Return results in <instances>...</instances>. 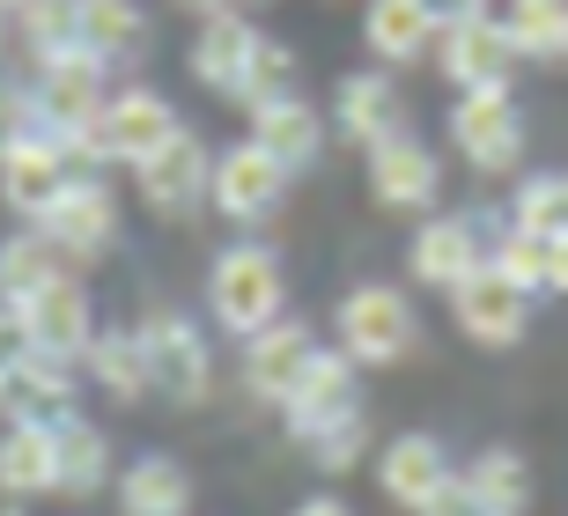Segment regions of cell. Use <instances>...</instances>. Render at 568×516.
Returning <instances> with one entry per match:
<instances>
[{
	"label": "cell",
	"mask_w": 568,
	"mask_h": 516,
	"mask_svg": "<svg viewBox=\"0 0 568 516\" xmlns=\"http://www.w3.org/2000/svg\"><path fill=\"white\" fill-rule=\"evenodd\" d=\"M281 192H288V170H281L258 141H236V148L214 155V206H222L230 222H258V214H274Z\"/></svg>",
	"instance_id": "2e32d148"
},
{
	"label": "cell",
	"mask_w": 568,
	"mask_h": 516,
	"mask_svg": "<svg viewBox=\"0 0 568 516\" xmlns=\"http://www.w3.org/2000/svg\"><path fill=\"white\" fill-rule=\"evenodd\" d=\"M450 148H458L473 170L503 178L525 155V119H517V97L509 89H465L450 103Z\"/></svg>",
	"instance_id": "52a82bcc"
},
{
	"label": "cell",
	"mask_w": 568,
	"mask_h": 516,
	"mask_svg": "<svg viewBox=\"0 0 568 516\" xmlns=\"http://www.w3.org/2000/svg\"><path fill=\"white\" fill-rule=\"evenodd\" d=\"M450 325L473 340V347H517L531 325V289H517L509 273L495 266H473L450 289Z\"/></svg>",
	"instance_id": "9c48e42d"
},
{
	"label": "cell",
	"mask_w": 568,
	"mask_h": 516,
	"mask_svg": "<svg viewBox=\"0 0 568 516\" xmlns=\"http://www.w3.org/2000/svg\"><path fill=\"white\" fill-rule=\"evenodd\" d=\"M22 133H44L38 125V89H0V148L22 141Z\"/></svg>",
	"instance_id": "8d00e7d4"
},
{
	"label": "cell",
	"mask_w": 568,
	"mask_h": 516,
	"mask_svg": "<svg viewBox=\"0 0 568 516\" xmlns=\"http://www.w3.org/2000/svg\"><path fill=\"white\" fill-rule=\"evenodd\" d=\"M517 38H509V22H465V30H443L436 44V67H443V82L458 89H509V74H517Z\"/></svg>",
	"instance_id": "30bf717a"
},
{
	"label": "cell",
	"mask_w": 568,
	"mask_h": 516,
	"mask_svg": "<svg viewBox=\"0 0 568 516\" xmlns=\"http://www.w3.org/2000/svg\"><path fill=\"white\" fill-rule=\"evenodd\" d=\"M303 451L317 457V465H325V473H347V465H355L362 451H369V413H347V421H333V428L325 435H311V443H303Z\"/></svg>",
	"instance_id": "d590c367"
},
{
	"label": "cell",
	"mask_w": 568,
	"mask_h": 516,
	"mask_svg": "<svg viewBox=\"0 0 568 516\" xmlns=\"http://www.w3.org/2000/svg\"><path fill=\"white\" fill-rule=\"evenodd\" d=\"M22 8H30V0H0V16H22Z\"/></svg>",
	"instance_id": "7bdbcfd3"
},
{
	"label": "cell",
	"mask_w": 568,
	"mask_h": 516,
	"mask_svg": "<svg viewBox=\"0 0 568 516\" xmlns=\"http://www.w3.org/2000/svg\"><path fill=\"white\" fill-rule=\"evenodd\" d=\"M369 192H377L392 214H422L443 192V163L428 155L422 133H392L384 148H369Z\"/></svg>",
	"instance_id": "9a60e30c"
},
{
	"label": "cell",
	"mask_w": 568,
	"mask_h": 516,
	"mask_svg": "<svg viewBox=\"0 0 568 516\" xmlns=\"http://www.w3.org/2000/svg\"><path fill=\"white\" fill-rule=\"evenodd\" d=\"M503 22L525 60H561L568 52V0H509Z\"/></svg>",
	"instance_id": "836d02e7"
},
{
	"label": "cell",
	"mask_w": 568,
	"mask_h": 516,
	"mask_svg": "<svg viewBox=\"0 0 568 516\" xmlns=\"http://www.w3.org/2000/svg\"><path fill=\"white\" fill-rule=\"evenodd\" d=\"M450 479H458V473H450V451H443L436 435H392L384 457H377V487L399 502L406 516H422Z\"/></svg>",
	"instance_id": "d6986e66"
},
{
	"label": "cell",
	"mask_w": 568,
	"mask_h": 516,
	"mask_svg": "<svg viewBox=\"0 0 568 516\" xmlns=\"http://www.w3.org/2000/svg\"><path fill=\"white\" fill-rule=\"evenodd\" d=\"M355 354H339V347H317V362L303 370V384H295V398L281 406V421H288L295 443H311V435H325L333 421H347L355 413Z\"/></svg>",
	"instance_id": "7c38bea8"
},
{
	"label": "cell",
	"mask_w": 568,
	"mask_h": 516,
	"mask_svg": "<svg viewBox=\"0 0 568 516\" xmlns=\"http://www.w3.org/2000/svg\"><path fill=\"white\" fill-rule=\"evenodd\" d=\"M0 495L8 502L60 495V443H52V428H38V421L0 428Z\"/></svg>",
	"instance_id": "7402d4cb"
},
{
	"label": "cell",
	"mask_w": 568,
	"mask_h": 516,
	"mask_svg": "<svg viewBox=\"0 0 568 516\" xmlns=\"http://www.w3.org/2000/svg\"><path fill=\"white\" fill-rule=\"evenodd\" d=\"M74 398V362H60V354H38V347H16V362L0 370V421L16 428V421H38V428H52L60 413Z\"/></svg>",
	"instance_id": "8fae6325"
},
{
	"label": "cell",
	"mask_w": 568,
	"mask_h": 516,
	"mask_svg": "<svg viewBox=\"0 0 568 516\" xmlns=\"http://www.w3.org/2000/svg\"><path fill=\"white\" fill-rule=\"evenodd\" d=\"M82 52H97V60H133V52H148L141 0H82Z\"/></svg>",
	"instance_id": "f546056e"
},
{
	"label": "cell",
	"mask_w": 568,
	"mask_h": 516,
	"mask_svg": "<svg viewBox=\"0 0 568 516\" xmlns=\"http://www.w3.org/2000/svg\"><path fill=\"white\" fill-rule=\"evenodd\" d=\"M422 516H487V509H480V502H473V487H465V473H458V479H450V487H443V495L428 502Z\"/></svg>",
	"instance_id": "f35d334b"
},
{
	"label": "cell",
	"mask_w": 568,
	"mask_h": 516,
	"mask_svg": "<svg viewBox=\"0 0 568 516\" xmlns=\"http://www.w3.org/2000/svg\"><path fill=\"white\" fill-rule=\"evenodd\" d=\"M473 266H487L480 236H473V214H436V222L414 229V244H406V273L422 281V289H458Z\"/></svg>",
	"instance_id": "ffe728a7"
},
{
	"label": "cell",
	"mask_w": 568,
	"mask_h": 516,
	"mask_svg": "<svg viewBox=\"0 0 568 516\" xmlns=\"http://www.w3.org/2000/svg\"><path fill=\"white\" fill-rule=\"evenodd\" d=\"M133 178H141V200L155 206V214H170V222H185L200 200H214V155L192 141V133H178L163 155H148Z\"/></svg>",
	"instance_id": "5bb4252c"
},
{
	"label": "cell",
	"mask_w": 568,
	"mask_h": 516,
	"mask_svg": "<svg viewBox=\"0 0 568 516\" xmlns=\"http://www.w3.org/2000/svg\"><path fill=\"white\" fill-rule=\"evenodd\" d=\"M333 125L362 148V155H369V148H384L392 133H406L399 82H392L384 67H369V74H339V89H333Z\"/></svg>",
	"instance_id": "e0dca14e"
},
{
	"label": "cell",
	"mask_w": 568,
	"mask_h": 516,
	"mask_svg": "<svg viewBox=\"0 0 568 516\" xmlns=\"http://www.w3.org/2000/svg\"><path fill=\"white\" fill-rule=\"evenodd\" d=\"M509 222L531 229V236H547V244H561V236H568V170H539V178H525L517 200H509Z\"/></svg>",
	"instance_id": "4dcf8cb0"
},
{
	"label": "cell",
	"mask_w": 568,
	"mask_h": 516,
	"mask_svg": "<svg viewBox=\"0 0 568 516\" xmlns=\"http://www.w3.org/2000/svg\"><path fill=\"white\" fill-rule=\"evenodd\" d=\"M311 362H317L311 325H303V317H281V325H266L252 347H244V384H252V398H266V406H288Z\"/></svg>",
	"instance_id": "ac0fdd59"
},
{
	"label": "cell",
	"mask_w": 568,
	"mask_h": 516,
	"mask_svg": "<svg viewBox=\"0 0 568 516\" xmlns=\"http://www.w3.org/2000/svg\"><path fill=\"white\" fill-rule=\"evenodd\" d=\"M333 332H339V354H355L362 370H392V362H406V354H414L422 317H414V303H406L392 281H369V289H347V295H339Z\"/></svg>",
	"instance_id": "3957f363"
},
{
	"label": "cell",
	"mask_w": 568,
	"mask_h": 516,
	"mask_svg": "<svg viewBox=\"0 0 568 516\" xmlns=\"http://www.w3.org/2000/svg\"><path fill=\"white\" fill-rule=\"evenodd\" d=\"M207 310H214V325L236 332V340H258L266 325H281V310H288L281 259L266 244H230L207 266Z\"/></svg>",
	"instance_id": "6da1fadb"
},
{
	"label": "cell",
	"mask_w": 568,
	"mask_h": 516,
	"mask_svg": "<svg viewBox=\"0 0 568 516\" xmlns=\"http://www.w3.org/2000/svg\"><path fill=\"white\" fill-rule=\"evenodd\" d=\"M252 141L266 148L281 170H303V163H317V148H325V119H317L303 97L266 103V111H252Z\"/></svg>",
	"instance_id": "4316f807"
},
{
	"label": "cell",
	"mask_w": 568,
	"mask_h": 516,
	"mask_svg": "<svg viewBox=\"0 0 568 516\" xmlns=\"http://www.w3.org/2000/svg\"><path fill=\"white\" fill-rule=\"evenodd\" d=\"M561 60H568V52H561Z\"/></svg>",
	"instance_id": "bcb514c9"
},
{
	"label": "cell",
	"mask_w": 568,
	"mask_h": 516,
	"mask_svg": "<svg viewBox=\"0 0 568 516\" xmlns=\"http://www.w3.org/2000/svg\"><path fill=\"white\" fill-rule=\"evenodd\" d=\"M487 266L509 273V281H517V289H531V295L554 289V244H547V236H531V229H517V222H509L503 236H495Z\"/></svg>",
	"instance_id": "e575fe53"
},
{
	"label": "cell",
	"mask_w": 568,
	"mask_h": 516,
	"mask_svg": "<svg viewBox=\"0 0 568 516\" xmlns=\"http://www.w3.org/2000/svg\"><path fill=\"white\" fill-rule=\"evenodd\" d=\"M258 38L266 30H252V22L236 16V8H214L207 22H200V38H192V74L207 89H222V97H236L244 89V67H252Z\"/></svg>",
	"instance_id": "44dd1931"
},
{
	"label": "cell",
	"mask_w": 568,
	"mask_h": 516,
	"mask_svg": "<svg viewBox=\"0 0 568 516\" xmlns=\"http://www.w3.org/2000/svg\"><path fill=\"white\" fill-rule=\"evenodd\" d=\"M428 38H436V22H428L422 0H369L362 8V44L384 67H406L414 52H428Z\"/></svg>",
	"instance_id": "83f0119b"
},
{
	"label": "cell",
	"mask_w": 568,
	"mask_h": 516,
	"mask_svg": "<svg viewBox=\"0 0 568 516\" xmlns=\"http://www.w3.org/2000/svg\"><path fill=\"white\" fill-rule=\"evenodd\" d=\"M16 347H22V332H16V317H8V310H0V370H8V362H16Z\"/></svg>",
	"instance_id": "60d3db41"
},
{
	"label": "cell",
	"mask_w": 568,
	"mask_h": 516,
	"mask_svg": "<svg viewBox=\"0 0 568 516\" xmlns=\"http://www.w3.org/2000/svg\"><path fill=\"white\" fill-rule=\"evenodd\" d=\"M295 516H355V509L333 502V495H311V502H295Z\"/></svg>",
	"instance_id": "ab89813d"
},
{
	"label": "cell",
	"mask_w": 568,
	"mask_h": 516,
	"mask_svg": "<svg viewBox=\"0 0 568 516\" xmlns=\"http://www.w3.org/2000/svg\"><path fill=\"white\" fill-rule=\"evenodd\" d=\"M465 487L487 516H531V465L517 451H480L465 465Z\"/></svg>",
	"instance_id": "f1b7e54d"
},
{
	"label": "cell",
	"mask_w": 568,
	"mask_h": 516,
	"mask_svg": "<svg viewBox=\"0 0 568 516\" xmlns=\"http://www.w3.org/2000/svg\"><path fill=\"white\" fill-rule=\"evenodd\" d=\"M303 67H295V52L281 38H258V52H252V67H244V89H236V103L244 111H266V103H288V97H303Z\"/></svg>",
	"instance_id": "d6a6232c"
},
{
	"label": "cell",
	"mask_w": 568,
	"mask_h": 516,
	"mask_svg": "<svg viewBox=\"0 0 568 516\" xmlns=\"http://www.w3.org/2000/svg\"><path fill=\"white\" fill-rule=\"evenodd\" d=\"M89 376H97L119 406H141V398L155 392V370H148L141 332H133V325H104V332H97V347H89Z\"/></svg>",
	"instance_id": "484cf974"
},
{
	"label": "cell",
	"mask_w": 568,
	"mask_h": 516,
	"mask_svg": "<svg viewBox=\"0 0 568 516\" xmlns=\"http://www.w3.org/2000/svg\"><path fill=\"white\" fill-rule=\"evenodd\" d=\"M133 332H141L148 370H155V392H163V398H178V406H200V398L214 392V354H207V340H200V325H192L185 310L155 303Z\"/></svg>",
	"instance_id": "277c9868"
},
{
	"label": "cell",
	"mask_w": 568,
	"mask_h": 516,
	"mask_svg": "<svg viewBox=\"0 0 568 516\" xmlns=\"http://www.w3.org/2000/svg\"><path fill=\"white\" fill-rule=\"evenodd\" d=\"M82 170H74V155H67L52 133H22V141L0 148V200L16 206L22 222L38 229L52 206L67 200V185H74Z\"/></svg>",
	"instance_id": "ba28073f"
},
{
	"label": "cell",
	"mask_w": 568,
	"mask_h": 516,
	"mask_svg": "<svg viewBox=\"0 0 568 516\" xmlns=\"http://www.w3.org/2000/svg\"><path fill=\"white\" fill-rule=\"evenodd\" d=\"M111 97H119V89H111V60H97L82 44L60 52V60H38V125L74 155V163H82V141L97 133Z\"/></svg>",
	"instance_id": "7a4b0ae2"
},
{
	"label": "cell",
	"mask_w": 568,
	"mask_h": 516,
	"mask_svg": "<svg viewBox=\"0 0 568 516\" xmlns=\"http://www.w3.org/2000/svg\"><path fill=\"white\" fill-rule=\"evenodd\" d=\"M178 133H185V125H178V111H170L155 89H119V97L104 103L97 133L82 141V163H133L141 170L148 155H163Z\"/></svg>",
	"instance_id": "5b68a950"
},
{
	"label": "cell",
	"mask_w": 568,
	"mask_h": 516,
	"mask_svg": "<svg viewBox=\"0 0 568 516\" xmlns=\"http://www.w3.org/2000/svg\"><path fill=\"white\" fill-rule=\"evenodd\" d=\"M52 443H60V495L89 502L111 487V443L97 421H82V413H60L52 421Z\"/></svg>",
	"instance_id": "cb8c5ba5"
},
{
	"label": "cell",
	"mask_w": 568,
	"mask_h": 516,
	"mask_svg": "<svg viewBox=\"0 0 568 516\" xmlns=\"http://www.w3.org/2000/svg\"><path fill=\"white\" fill-rule=\"evenodd\" d=\"M0 516H16V509H0Z\"/></svg>",
	"instance_id": "f6af8a7d"
},
{
	"label": "cell",
	"mask_w": 568,
	"mask_h": 516,
	"mask_svg": "<svg viewBox=\"0 0 568 516\" xmlns=\"http://www.w3.org/2000/svg\"><path fill=\"white\" fill-rule=\"evenodd\" d=\"M22 332V347L38 354H60V362H89V347H97V303H89V289L74 281V273H60V281H44L38 295L22 310H8Z\"/></svg>",
	"instance_id": "8992f818"
},
{
	"label": "cell",
	"mask_w": 568,
	"mask_h": 516,
	"mask_svg": "<svg viewBox=\"0 0 568 516\" xmlns=\"http://www.w3.org/2000/svg\"><path fill=\"white\" fill-rule=\"evenodd\" d=\"M119 509L126 516H192V479L178 457L163 451H148L133 457L126 473H119Z\"/></svg>",
	"instance_id": "603a6c76"
},
{
	"label": "cell",
	"mask_w": 568,
	"mask_h": 516,
	"mask_svg": "<svg viewBox=\"0 0 568 516\" xmlns=\"http://www.w3.org/2000/svg\"><path fill=\"white\" fill-rule=\"evenodd\" d=\"M16 38L30 44V60H60L82 44V0H30L16 16Z\"/></svg>",
	"instance_id": "1f68e13d"
},
{
	"label": "cell",
	"mask_w": 568,
	"mask_h": 516,
	"mask_svg": "<svg viewBox=\"0 0 568 516\" xmlns=\"http://www.w3.org/2000/svg\"><path fill=\"white\" fill-rule=\"evenodd\" d=\"M554 289L568 295V236H561V244H554Z\"/></svg>",
	"instance_id": "b9f144b4"
},
{
	"label": "cell",
	"mask_w": 568,
	"mask_h": 516,
	"mask_svg": "<svg viewBox=\"0 0 568 516\" xmlns=\"http://www.w3.org/2000/svg\"><path fill=\"white\" fill-rule=\"evenodd\" d=\"M38 229L67 251V259H104V251L119 244V200H111L104 178H89V170H82V178L67 185V200L52 206Z\"/></svg>",
	"instance_id": "4fadbf2b"
},
{
	"label": "cell",
	"mask_w": 568,
	"mask_h": 516,
	"mask_svg": "<svg viewBox=\"0 0 568 516\" xmlns=\"http://www.w3.org/2000/svg\"><path fill=\"white\" fill-rule=\"evenodd\" d=\"M428 22H436V38L443 30H465V22H487V0H422Z\"/></svg>",
	"instance_id": "74e56055"
},
{
	"label": "cell",
	"mask_w": 568,
	"mask_h": 516,
	"mask_svg": "<svg viewBox=\"0 0 568 516\" xmlns=\"http://www.w3.org/2000/svg\"><path fill=\"white\" fill-rule=\"evenodd\" d=\"M67 273V251L44 236V229H16V236H0V310H22L44 281H60Z\"/></svg>",
	"instance_id": "d4e9b609"
},
{
	"label": "cell",
	"mask_w": 568,
	"mask_h": 516,
	"mask_svg": "<svg viewBox=\"0 0 568 516\" xmlns=\"http://www.w3.org/2000/svg\"><path fill=\"white\" fill-rule=\"evenodd\" d=\"M185 8H214V0H185Z\"/></svg>",
	"instance_id": "ee69618b"
}]
</instances>
